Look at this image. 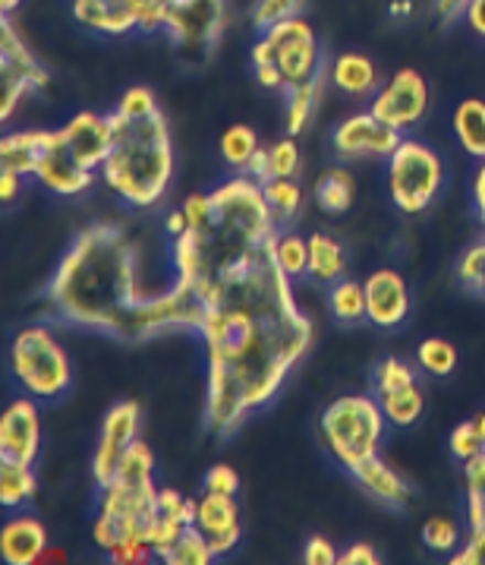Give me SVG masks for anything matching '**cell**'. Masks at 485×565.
I'll use <instances>...</instances> for the list:
<instances>
[{"mask_svg": "<svg viewBox=\"0 0 485 565\" xmlns=\"http://www.w3.org/2000/svg\"><path fill=\"white\" fill-rule=\"evenodd\" d=\"M196 335L205 348V427L237 433L268 407L315 341L293 281L271 259V244L202 295Z\"/></svg>", "mask_w": 485, "mask_h": 565, "instance_id": "obj_1", "label": "cell"}, {"mask_svg": "<svg viewBox=\"0 0 485 565\" xmlns=\"http://www.w3.org/2000/svg\"><path fill=\"white\" fill-rule=\"evenodd\" d=\"M44 303L76 329L130 344L174 332L196 335L202 322V303L174 285L161 295L142 291L139 247L117 222H91L69 241L44 285Z\"/></svg>", "mask_w": 485, "mask_h": 565, "instance_id": "obj_2", "label": "cell"}, {"mask_svg": "<svg viewBox=\"0 0 485 565\" xmlns=\"http://www.w3.org/2000/svg\"><path fill=\"white\" fill-rule=\"evenodd\" d=\"M212 212L198 227H186L171 247L174 288L196 297L218 285L224 275L268 249L281 222L265 200L262 183L249 174H234L208 190Z\"/></svg>", "mask_w": 485, "mask_h": 565, "instance_id": "obj_3", "label": "cell"}, {"mask_svg": "<svg viewBox=\"0 0 485 565\" xmlns=\"http://www.w3.org/2000/svg\"><path fill=\"white\" fill-rule=\"evenodd\" d=\"M158 493L154 487V455L136 439L123 455L117 475L98 487V509L91 519V541L108 553L117 565H149L154 559L152 524L158 519Z\"/></svg>", "mask_w": 485, "mask_h": 565, "instance_id": "obj_4", "label": "cell"}, {"mask_svg": "<svg viewBox=\"0 0 485 565\" xmlns=\"http://www.w3.org/2000/svg\"><path fill=\"white\" fill-rule=\"evenodd\" d=\"M114 142L108 161L101 164V181L123 205L149 212L164 203L176 171V152L171 124L161 108L149 114H108Z\"/></svg>", "mask_w": 485, "mask_h": 565, "instance_id": "obj_5", "label": "cell"}, {"mask_svg": "<svg viewBox=\"0 0 485 565\" xmlns=\"http://www.w3.org/2000/svg\"><path fill=\"white\" fill-rule=\"evenodd\" d=\"M249 64L262 89L284 92V95L328 73L322 61L319 35L303 17H293L259 32L256 45L249 51Z\"/></svg>", "mask_w": 485, "mask_h": 565, "instance_id": "obj_6", "label": "cell"}, {"mask_svg": "<svg viewBox=\"0 0 485 565\" xmlns=\"http://www.w3.org/2000/svg\"><path fill=\"white\" fill-rule=\"evenodd\" d=\"M388 417L375 395H344L334 398L319 417V436L328 455L351 475L356 465L381 455L388 433Z\"/></svg>", "mask_w": 485, "mask_h": 565, "instance_id": "obj_7", "label": "cell"}, {"mask_svg": "<svg viewBox=\"0 0 485 565\" xmlns=\"http://www.w3.org/2000/svg\"><path fill=\"white\" fill-rule=\"evenodd\" d=\"M10 373L35 402H57L73 385V361L64 341L57 339L44 322H32L17 332L10 344Z\"/></svg>", "mask_w": 485, "mask_h": 565, "instance_id": "obj_8", "label": "cell"}, {"mask_svg": "<svg viewBox=\"0 0 485 565\" xmlns=\"http://www.w3.org/2000/svg\"><path fill=\"white\" fill-rule=\"evenodd\" d=\"M391 203L403 215H419L439 200L444 186V161L417 136H403L400 146L385 159Z\"/></svg>", "mask_w": 485, "mask_h": 565, "instance_id": "obj_9", "label": "cell"}, {"mask_svg": "<svg viewBox=\"0 0 485 565\" xmlns=\"http://www.w3.org/2000/svg\"><path fill=\"white\" fill-rule=\"evenodd\" d=\"M174 0H73V20L98 35L164 32V20Z\"/></svg>", "mask_w": 485, "mask_h": 565, "instance_id": "obj_10", "label": "cell"}, {"mask_svg": "<svg viewBox=\"0 0 485 565\" xmlns=\"http://www.w3.org/2000/svg\"><path fill=\"white\" fill-rule=\"evenodd\" d=\"M227 29V0H174L164 35L186 61H202L220 45Z\"/></svg>", "mask_w": 485, "mask_h": 565, "instance_id": "obj_11", "label": "cell"}, {"mask_svg": "<svg viewBox=\"0 0 485 565\" xmlns=\"http://www.w3.org/2000/svg\"><path fill=\"white\" fill-rule=\"evenodd\" d=\"M0 120L7 124L22 105L29 92H42L51 86L47 70L22 42L20 29L10 17H0Z\"/></svg>", "mask_w": 485, "mask_h": 565, "instance_id": "obj_12", "label": "cell"}, {"mask_svg": "<svg viewBox=\"0 0 485 565\" xmlns=\"http://www.w3.org/2000/svg\"><path fill=\"white\" fill-rule=\"evenodd\" d=\"M429 98L432 95L425 76L419 70L403 67L378 86V92L369 98V111L388 127H395L397 134L407 136L429 111Z\"/></svg>", "mask_w": 485, "mask_h": 565, "instance_id": "obj_13", "label": "cell"}, {"mask_svg": "<svg viewBox=\"0 0 485 565\" xmlns=\"http://www.w3.org/2000/svg\"><path fill=\"white\" fill-rule=\"evenodd\" d=\"M32 178L42 183L47 193L76 200L95 186L98 174L76 161V156L66 146L64 130L57 127V130H42V136H39V156H35Z\"/></svg>", "mask_w": 485, "mask_h": 565, "instance_id": "obj_14", "label": "cell"}, {"mask_svg": "<svg viewBox=\"0 0 485 565\" xmlns=\"http://www.w3.org/2000/svg\"><path fill=\"white\" fill-rule=\"evenodd\" d=\"M142 427V407L139 402H117L105 414L101 430L91 449V480L95 487H105L110 477L117 475L123 455L130 452V446L139 439Z\"/></svg>", "mask_w": 485, "mask_h": 565, "instance_id": "obj_15", "label": "cell"}, {"mask_svg": "<svg viewBox=\"0 0 485 565\" xmlns=\"http://www.w3.org/2000/svg\"><path fill=\"white\" fill-rule=\"evenodd\" d=\"M403 134L378 120L373 111H356L334 124L331 130V146L337 159H388L400 146Z\"/></svg>", "mask_w": 485, "mask_h": 565, "instance_id": "obj_16", "label": "cell"}, {"mask_svg": "<svg viewBox=\"0 0 485 565\" xmlns=\"http://www.w3.org/2000/svg\"><path fill=\"white\" fill-rule=\"evenodd\" d=\"M42 455V407L32 395L13 398L0 414V458L35 465Z\"/></svg>", "mask_w": 485, "mask_h": 565, "instance_id": "obj_17", "label": "cell"}, {"mask_svg": "<svg viewBox=\"0 0 485 565\" xmlns=\"http://www.w3.org/2000/svg\"><path fill=\"white\" fill-rule=\"evenodd\" d=\"M366 319L375 329H397L410 319L413 310V297L410 285L397 269H375L366 281Z\"/></svg>", "mask_w": 485, "mask_h": 565, "instance_id": "obj_18", "label": "cell"}, {"mask_svg": "<svg viewBox=\"0 0 485 565\" xmlns=\"http://www.w3.org/2000/svg\"><path fill=\"white\" fill-rule=\"evenodd\" d=\"M196 527L212 543L215 556H230L242 541V515L237 497L202 490L196 499Z\"/></svg>", "mask_w": 485, "mask_h": 565, "instance_id": "obj_19", "label": "cell"}, {"mask_svg": "<svg viewBox=\"0 0 485 565\" xmlns=\"http://www.w3.org/2000/svg\"><path fill=\"white\" fill-rule=\"evenodd\" d=\"M466 477V541L463 546L448 556L451 565H485V452H479L473 461L463 465Z\"/></svg>", "mask_w": 485, "mask_h": 565, "instance_id": "obj_20", "label": "cell"}, {"mask_svg": "<svg viewBox=\"0 0 485 565\" xmlns=\"http://www.w3.org/2000/svg\"><path fill=\"white\" fill-rule=\"evenodd\" d=\"M61 130H64L66 146H69V152L76 156V161L86 164L88 171L101 174V164L108 161L110 142H114V130H110L108 114H73Z\"/></svg>", "mask_w": 485, "mask_h": 565, "instance_id": "obj_21", "label": "cell"}, {"mask_svg": "<svg viewBox=\"0 0 485 565\" xmlns=\"http://www.w3.org/2000/svg\"><path fill=\"white\" fill-rule=\"evenodd\" d=\"M47 553V531L42 519L13 512L0 524V559L7 565H39Z\"/></svg>", "mask_w": 485, "mask_h": 565, "instance_id": "obj_22", "label": "cell"}, {"mask_svg": "<svg viewBox=\"0 0 485 565\" xmlns=\"http://www.w3.org/2000/svg\"><path fill=\"white\" fill-rule=\"evenodd\" d=\"M193 524H196V499L183 497L180 490H171V487H161V493H158V519H154L152 534H149L154 559L164 563V556L171 553V546Z\"/></svg>", "mask_w": 485, "mask_h": 565, "instance_id": "obj_23", "label": "cell"}, {"mask_svg": "<svg viewBox=\"0 0 485 565\" xmlns=\"http://www.w3.org/2000/svg\"><path fill=\"white\" fill-rule=\"evenodd\" d=\"M351 477L369 493L373 499H378L381 505H391V509H407L410 505V499H413V487L403 480V477L397 475L395 468L381 458V455H375L369 461H363V465H356L351 471Z\"/></svg>", "mask_w": 485, "mask_h": 565, "instance_id": "obj_24", "label": "cell"}, {"mask_svg": "<svg viewBox=\"0 0 485 565\" xmlns=\"http://www.w3.org/2000/svg\"><path fill=\"white\" fill-rule=\"evenodd\" d=\"M331 86L351 98H373L378 86H381V76L378 67L369 54H359V51H344L331 61L328 67Z\"/></svg>", "mask_w": 485, "mask_h": 565, "instance_id": "obj_25", "label": "cell"}, {"mask_svg": "<svg viewBox=\"0 0 485 565\" xmlns=\"http://www.w3.org/2000/svg\"><path fill=\"white\" fill-rule=\"evenodd\" d=\"M454 139L470 159H485V102L483 98H463L451 114Z\"/></svg>", "mask_w": 485, "mask_h": 565, "instance_id": "obj_26", "label": "cell"}, {"mask_svg": "<svg viewBox=\"0 0 485 565\" xmlns=\"http://www.w3.org/2000/svg\"><path fill=\"white\" fill-rule=\"evenodd\" d=\"M347 271V249L325 231L309 234V275L319 285H334Z\"/></svg>", "mask_w": 485, "mask_h": 565, "instance_id": "obj_27", "label": "cell"}, {"mask_svg": "<svg viewBox=\"0 0 485 565\" xmlns=\"http://www.w3.org/2000/svg\"><path fill=\"white\" fill-rule=\"evenodd\" d=\"M35 493H39V477L32 471V465L0 458V505L17 512V509H25Z\"/></svg>", "mask_w": 485, "mask_h": 565, "instance_id": "obj_28", "label": "cell"}, {"mask_svg": "<svg viewBox=\"0 0 485 565\" xmlns=\"http://www.w3.org/2000/svg\"><path fill=\"white\" fill-rule=\"evenodd\" d=\"M315 203L328 215H344L356 203V181L347 168H328L315 183Z\"/></svg>", "mask_w": 485, "mask_h": 565, "instance_id": "obj_29", "label": "cell"}, {"mask_svg": "<svg viewBox=\"0 0 485 565\" xmlns=\"http://www.w3.org/2000/svg\"><path fill=\"white\" fill-rule=\"evenodd\" d=\"M322 89H325V76L319 79H309L303 86L287 92V108H284V120H287V134L300 136L306 134L312 117L319 111V102H322Z\"/></svg>", "mask_w": 485, "mask_h": 565, "instance_id": "obj_30", "label": "cell"}, {"mask_svg": "<svg viewBox=\"0 0 485 565\" xmlns=\"http://www.w3.org/2000/svg\"><path fill=\"white\" fill-rule=\"evenodd\" d=\"M375 398H378V405L385 411L388 424L397 427V430L413 427L422 417V411H425V395H422V388L417 383L395 388V392H385V395H375Z\"/></svg>", "mask_w": 485, "mask_h": 565, "instance_id": "obj_31", "label": "cell"}, {"mask_svg": "<svg viewBox=\"0 0 485 565\" xmlns=\"http://www.w3.org/2000/svg\"><path fill=\"white\" fill-rule=\"evenodd\" d=\"M271 259L290 281H300L309 275V237L281 227L271 241Z\"/></svg>", "mask_w": 485, "mask_h": 565, "instance_id": "obj_32", "label": "cell"}, {"mask_svg": "<svg viewBox=\"0 0 485 565\" xmlns=\"http://www.w3.org/2000/svg\"><path fill=\"white\" fill-rule=\"evenodd\" d=\"M218 149L220 159H224V164H227L230 171L246 174L249 161L256 159V152L262 149V142H259V134H256L249 124H234V127H227V130L220 134Z\"/></svg>", "mask_w": 485, "mask_h": 565, "instance_id": "obj_33", "label": "cell"}, {"mask_svg": "<svg viewBox=\"0 0 485 565\" xmlns=\"http://www.w3.org/2000/svg\"><path fill=\"white\" fill-rule=\"evenodd\" d=\"M39 136L42 130H17L0 139V168H10L22 178H32L35 156H39Z\"/></svg>", "mask_w": 485, "mask_h": 565, "instance_id": "obj_34", "label": "cell"}, {"mask_svg": "<svg viewBox=\"0 0 485 565\" xmlns=\"http://www.w3.org/2000/svg\"><path fill=\"white\" fill-rule=\"evenodd\" d=\"M328 310L331 317L344 326H356L366 319V288L353 278H337L328 285Z\"/></svg>", "mask_w": 485, "mask_h": 565, "instance_id": "obj_35", "label": "cell"}, {"mask_svg": "<svg viewBox=\"0 0 485 565\" xmlns=\"http://www.w3.org/2000/svg\"><path fill=\"white\" fill-rule=\"evenodd\" d=\"M262 190L271 212H274V218L281 225H290L300 215L306 196H303V186L297 183V178H271V181L262 183Z\"/></svg>", "mask_w": 485, "mask_h": 565, "instance_id": "obj_36", "label": "cell"}, {"mask_svg": "<svg viewBox=\"0 0 485 565\" xmlns=\"http://www.w3.org/2000/svg\"><path fill=\"white\" fill-rule=\"evenodd\" d=\"M457 348L451 344L448 339H425L419 341L417 348V363L422 373H429V376H451L454 370H457Z\"/></svg>", "mask_w": 485, "mask_h": 565, "instance_id": "obj_37", "label": "cell"}, {"mask_svg": "<svg viewBox=\"0 0 485 565\" xmlns=\"http://www.w3.org/2000/svg\"><path fill=\"white\" fill-rule=\"evenodd\" d=\"M215 559H218V556H215L212 543L205 541V534L198 531L196 524H193V527L171 546V553L164 556V563L168 565H208L215 563Z\"/></svg>", "mask_w": 485, "mask_h": 565, "instance_id": "obj_38", "label": "cell"}, {"mask_svg": "<svg viewBox=\"0 0 485 565\" xmlns=\"http://www.w3.org/2000/svg\"><path fill=\"white\" fill-rule=\"evenodd\" d=\"M422 543H425V550H432V553L454 556L463 546V534L461 527L451 519L432 515V519H425V524H422Z\"/></svg>", "mask_w": 485, "mask_h": 565, "instance_id": "obj_39", "label": "cell"}, {"mask_svg": "<svg viewBox=\"0 0 485 565\" xmlns=\"http://www.w3.org/2000/svg\"><path fill=\"white\" fill-rule=\"evenodd\" d=\"M417 383V366L400 358H385V361L375 363L373 370V395H385V392H395L403 385Z\"/></svg>", "mask_w": 485, "mask_h": 565, "instance_id": "obj_40", "label": "cell"}, {"mask_svg": "<svg viewBox=\"0 0 485 565\" xmlns=\"http://www.w3.org/2000/svg\"><path fill=\"white\" fill-rule=\"evenodd\" d=\"M303 168V156L297 146V136L287 134L274 146H268V181L271 178H297Z\"/></svg>", "mask_w": 485, "mask_h": 565, "instance_id": "obj_41", "label": "cell"}, {"mask_svg": "<svg viewBox=\"0 0 485 565\" xmlns=\"http://www.w3.org/2000/svg\"><path fill=\"white\" fill-rule=\"evenodd\" d=\"M303 3L306 0H256V7H252V25L259 32H265L271 25L293 20V17H300Z\"/></svg>", "mask_w": 485, "mask_h": 565, "instance_id": "obj_42", "label": "cell"}, {"mask_svg": "<svg viewBox=\"0 0 485 565\" xmlns=\"http://www.w3.org/2000/svg\"><path fill=\"white\" fill-rule=\"evenodd\" d=\"M448 449H451V455H454L461 465H466V461H473L479 452H485V439L483 433H479V427H476V417L466 420V424H457V427L451 430V436H448Z\"/></svg>", "mask_w": 485, "mask_h": 565, "instance_id": "obj_43", "label": "cell"}, {"mask_svg": "<svg viewBox=\"0 0 485 565\" xmlns=\"http://www.w3.org/2000/svg\"><path fill=\"white\" fill-rule=\"evenodd\" d=\"M485 275V237L476 241L473 247H466L457 259V281L463 285V291H473L479 295V285H483Z\"/></svg>", "mask_w": 485, "mask_h": 565, "instance_id": "obj_44", "label": "cell"}, {"mask_svg": "<svg viewBox=\"0 0 485 565\" xmlns=\"http://www.w3.org/2000/svg\"><path fill=\"white\" fill-rule=\"evenodd\" d=\"M202 490L237 497V493H240V475H237L230 465H212V468H208V475L202 477Z\"/></svg>", "mask_w": 485, "mask_h": 565, "instance_id": "obj_45", "label": "cell"}, {"mask_svg": "<svg viewBox=\"0 0 485 565\" xmlns=\"http://www.w3.org/2000/svg\"><path fill=\"white\" fill-rule=\"evenodd\" d=\"M303 563L306 565H337L341 563V553H337V546H334L328 537L315 534V537H309L306 546H303Z\"/></svg>", "mask_w": 485, "mask_h": 565, "instance_id": "obj_46", "label": "cell"}, {"mask_svg": "<svg viewBox=\"0 0 485 565\" xmlns=\"http://www.w3.org/2000/svg\"><path fill=\"white\" fill-rule=\"evenodd\" d=\"M381 556L375 553L373 543H351L344 553H341V565H378Z\"/></svg>", "mask_w": 485, "mask_h": 565, "instance_id": "obj_47", "label": "cell"}, {"mask_svg": "<svg viewBox=\"0 0 485 565\" xmlns=\"http://www.w3.org/2000/svg\"><path fill=\"white\" fill-rule=\"evenodd\" d=\"M470 200H473V212L485 225V159L479 161L476 174H473V186H470Z\"/></svg>", "mask_w": 485, "mask_h": 565, "instance_id": "obj_48", "label": "cell"}, {"mask_svg": "<svg viewBox=\"0 0 485 565\" xmlns=\"http://www.w3.org/2000/svg\"><path fill=\"white\" fill-rule=\"evenodd\" d=\"M473 0H435V13H439L441 23H457L466 17Z\"/></svg>", "mask_w": 485, "mask_h": 565, "instance_id": "obj_49", "label": "cell"}, {"mask_svg": "<svg viewBox=\"0 0 485 565\" xmlns=\"http://www.w3.org/2000/svg\"><path fill=\"white\" fill-rule=\"evenodd\" d=\"M22 181H25L22 174L10 171V168H0V200L3 203H13L22 193Z\"/></svg>", "mask_w": 485, "mask_h": 565, "instance_id": "obj_50", "label": "cell"}, {"mask_svg": "<svg viewBox=\"0 0 485 565\" xmlns=\"http://www.w3.org/2000/svg\"><path fill=\"white\" fill-rule=\"evenodd\" d=\"M186 227H190V222H186V212H183V205H180V209H171V212L164 215V234H168L171 241L183 237V234H186Z\"/></svg>", "mask_w": 485, "mask_h": 565, "instance_id": "obj_51", "label": "cell"}, {"mask_svg": "<svg viewBox=\"0 0 485 565\" xmlns=\"http://www.w3.org/2000/svg\"><path fill=\"white\" fill-rule=\"evenodd\" d=\"M463 20L470 23V29H473L479 39H485V0H473Z\"/></svg>", "mask_w": 485, "mask_h": 565, "instance_id": "obj_52", "label": "cell"}, {"mask_svg": "<svg viewBox=\"0 0 485 565\" xmlns=\"http://www.w3.org/2000/svg\"><path fill=\"white\" fill-rule=\"evenodd\" d=\"M246 174H249V178H256L259 183L268 181V149H265V146L259 149V152H256V159L249 161Z\"/></svg>", "mask_w": 485, "mask_h": 565, "instance_id": "obj_53", "label": "cell"}, {"mask_svg": "<svg viewBox=\"0 0 485 565\" xmlns=\"http://www.w3.org/2000/svg\"><path fill=\"white\" fill-rule=\"evenodd\" d=\"M20 3L22 0H0V13H3V17H13V13L20 10Z\"/></svg>", "mask_w": 485, "mask_h": 565, "instance_id": "obj_54", "label": "cell"}, {"mask_svg": "<svg viewBox=\"0 0 485 565\" xmlns=\"http://www.w3.org/2000/svg\"><path fill=\"white\" fill-rule=\"evenodd\" d=\"M410 13V0H400V3H391V17H403Z\"/></svg>", "mask_w": 485, "mask_h": 565, "instance_id": "obj_55", "label": "cell"}, {"mask_svg": "<svg viewBox=\"0 0 485 565\" xmlns=\"http://www.w3.org/2000/svg\"><path fill=\"white\" fill-rule=\"evenodd\" d=\"M476 427H479V433H483V439H485V407L476 414Z\"/></svg>", "mask_w": 485, "mask_h": 565, "instance_id": "obj_56", "label": "cell"}, {"mask_svg": "<svg viewBox=\"0 0 485 565\" xmlns=\"http://www.w3.org/2000/svg\"><path fill=\"white\" fill-rule=\"evenodd\" d=\"M479 297H485V275H483V285H479Z\"/></svg>", "mask_w": 485, "mask_h": 565, "instance_id": "obj_57", "label": "cell"}]
</instances>
